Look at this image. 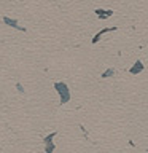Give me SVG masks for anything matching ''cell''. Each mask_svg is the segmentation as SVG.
I'll use <instances>...</instances> for the list:
<instances>
[{
	"instance_id": "277c9868",
	"label": "cell",
	"mask_w": 148,
	"mask_h": 153,
	"mask_svg": "<svg viewBox=\"0 0 148 153\" xmlns=\"http://www.w3.org/2000/svg\"><path fill=\"white\" fill-rule=\"evenodd\" d=\"M116 27H112V29H104V30H100L99 34H97L96 37H94V38H92V43H97V42H99V38H100V35H102V34H105V32H110V30H115Z\"/></svg>"
},
{
	"instance_id": "3957f363",
	"label": "cell",
	"mask_w": 148,
	"mask_h": 153,
	"mask_svg": "<svg viewBox=\"0 0 148 153\" xmlns=\"http://www.w3.org/2000/svg\"><path fill=\"white\" fill-rule=\"evenodd\" d=\"M96 13H97V16L99 18H108V16H112L113 15L112 10H107V11H105V10H96Z\"/></svg>"
},
{
	"instance_id": "5b68a950",
	"label": "cell",
	"mask_w": 148,
	"mask_h": 153,
	"mask_svg": "<svg viewBox=\"0 0 148 153\" xmlns=\"http://www.w3.org/2000/svg\"><path fill=\"white\" fill-rule=\"evenodd\" d=\"M3 22H5V24H10L11 27H18V29H21L19 26H18V21H14V19H10V18H3Z\"/></svg>"
},
{
	"instance_id": "52a82bcc",
	"label": "cell",
	"mask_w": 148,
	"mask_h": 153,
	"mask_svg": "<svg viewBox=\"0 0 148 153\" xmlns=\"http://www.w3.org/2000/svg\"><path fill=\"white\" fill-rule=\"evenodd\" d=\"M54 137H56V133L49 134L48 137H45V139H43V144H46V142H51V139H54Z\"/></svg>"
},
{
	"instance_id": "8992f818",
	"label": "cell",
	"mask_w": 148,
	"mask_h": 153,
	"mask_svg": "<svg viewBox=\"0 0 148 153\" xmlns=\"http://www.w3.org/2000/svg\"><path fill=\"white\" fill-rule=\"evenodd\" d=\"M54 147H56V145L53 144V142H46V153H53V150H54Z\"/></svg>"
},
{
	"instance_id": "6da1fadb",
	"label": "cell",
	"mask_w": 148,
	"mask_h": 153,
	"mask_svg": "<svg viewBox=\"0 0 148 153\" xmlns=\"http://www.w3.org/2000/svg\"><path fill=\"white\" fill-rule=\"evenodd\" d=\"M54 88H56V91L61 96V104H65V102L70 99V91H68L67 85H65V83H56Z\"/></svg>"
},
{
	"instance_id": "7a4b0ae2",
	"label": "cell",
	"mask_w": 148,
	"mask_h": 153,
	"mask_svg": "<svg viewBox=\"0 0 148 153\" xmlns=\"http://www.w3.org/2000/svg\"><path fill=\"white\" fill-rule=\"evenodd\" d=\"M142 70H143V64H142L140 61H137V62H136V65H134V67H132L131 70H129V72H131L132 75H137V73H140Z\"/></svg>"
},
{
	"instance_id": "ba28073f",
	"label": "cell",
	"mask_w": 148,
	"mask_h": 153,
	"mask_svg": "<svg viewBox=\"0 0 148 153\" xmlns=\"http://www.w3.org/2000/svg\"><path fill=\"white\" fill-rule=\"evenodd\" d=\"M112 73H115V70H113V69H110V70H107V72L102 73V77H104V78H107V77H108V75H112Z\"/></svg>"
}]
</instances>
